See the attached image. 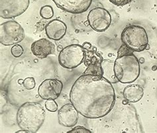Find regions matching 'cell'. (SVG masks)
Returning <instances> with one entry per match:
<instances>
[{
    "mask_svg": "<svg viewBox=\"0 0 157 133\" xmlns=\"http://www.w3.org/2000/svg\"><path fill=\"white\" fill-rule=\"evenodd\" d=\"M67 24L58 19L52 20L45 27V32L48 38L56 41L63 38L67 33Z\"/></svg>",
    "mask_w": 157,
    "mask_h": 133,
    "instance_id": "obj_14",
    "label": "cell"
},
{
    "mask_svg": "<svg viewBox=\"0 0 157 133\" xmlns=\"http://www.w3.org/2000/svg\"><path fill=\"white\" fill-rule=\"evenodd\" d=\"M60 125L65 127H74L78 120V111L72 103H67L62 107L58 113Z\"/></svg>",
    "mask_w": 157,
    "mask_h": 133,
    "instance_id": "obj_12",
    "label": "cell"
},
{
    "mask_svg": "<svg viewBox=\"0 0 157 133\" xmlns=\"http://www.w3.org/2000/svg\"><path fill=\"white\" fill-rule=\"evenodd\" d=\"M30 0H0V16L3 19H13L27 11Z\"/></svg>",
    "mask_w": 157,
    "mask_h": 133,
    "instance_id": "obj_9",
    "label": "cell"
},
{
    "mask_svg": "<svg viewBox=\"0 0 157 133\" xmlns=\"http://www.w3.org/2000/svg\"><path fill=\"white\" fill-rule=\"evenodd\" d=\"M90 27L98 32L107 31L111 25V16L109 12L102 7H96L90 11L88 15Z\"/></svg>",
    "mask_w": 157,
    "mask_h": 133,
    "instance_id": "obj_8",
    "label": "cell"
},
{
    "mask_svg": "<svg viewBox=\"0 0 157 133\" xmlns=\"http://www.w3.org/2000/svg\"><path fill=\"white\" fill-rule=\"evenodd\" d=\"M123 97L131 103L137 102L141 99L144 95L143 87L139 84H129L124 88Z\"/></svg>",
    "mask_w": 157,
    "mask_h": 133,
    "instance_id": "obj_15",
    "label": "cell"
},
{
    "mask_svg": "<svg viewBox=\"0 0 157 133\" xmlns=\"http://www.w3.org/2000/svg\"><path fill=\"white\" fill-rule=\"evenodd\" d=\"M40 15L44 19H50L54 15V10L51 5H44L40 8Z\"/></svg>",
    "mask_w": 157,
    "mask_h": 133,
    "instance_id": "obj_17",
    "label": "cell"
},
{
    "mask_svg": "<svg viewBox=\"0 0 157 133\" xmlns=\"http://www.w3.org/2000/svg\"><path fill=\"white\" fill-rule=\"evenodd\" d=\"M114 72L118 81L123 84H131L140 75V68L137 57L124 44L117 52V57L114 61Z\"/></svg>",
    "mask_w": 157,
    "mask_h": 133,
    "instance_id": "obj_2",
    "label": "cell"
},
{
    "mask_svg": "<svg viewBox=\"0 0 157 133\" xmlns=\"http://www.w3.org/2000/svg\"><path fill=\"white\" fill-rule=\"evenodd\" d=\"M45 107H46V109L49 111L55 112L58 110V104L55 100H53V99H51V100H47L46 102H45Z\"/></svg>",
    "mask_w": 157,
    "mask_h": 133,
    "instance_id": "obj_20",
    "label": "cell"
},
{
    "mask_svg": "<svg viewBox=\"0 0 157 133\" xmlns=\"http://www.w3.org/2000/svg\"><path fill=\"white\" fill-rule=\"evenodd\" d=\"M85 51L82 45L72 44L64 48L59 56L60 65L65 69H75L84 61Z\"/></svg>",
    "mask_w": 157,
    "mask_h": 133,
    "instance_id": "obj_5",
    "label": "cell"
},
{
    "mask_svg": "<svg viewBox=\"0 0 157 133\" xmlns=\"http://www.w3.org/2000/svg\"><path fill=\"white\" fill-rule=\"evenodd\" d=\"M36 86L35 80L33 77H28L24 80L23 86L27 90H33Z\"/></svg>",
    "mask_w": 157,
    "mask_h": 133,
    "instance_id": "obj_19",
    "label": "cell"
},
{
    "mask_svg": "<svg viewBox=\"0 0 157 133\" xmlns=\"http://www.w3.org/2000/svg\"><path fill=\"white\" fill-rule=\"evenodd\" d=\"M82 46L85 51L84 63L86 66V69L83 74L103 76L101 63L104 59L101 54L98 52L96 47L88 41L84 42Z\"/></svg>",
    "mask_w": 157,
    "mask_h": 133,
    "instance_id": "obj_7",
    "label": "cell"
},
{
    "mask_svg": "<svg viewBox=\"0 0 157 133\" xmlns=\"http://www.w3.org/2000/svg\"><path fill=\"white\" fill-rule=\"evenodd\" d=\"M17 133H21V132H25V133H28V132H30L29 131L27 130H24V129H21V131H19L17 132H16Z\"/></svg>",
    "mask_w": 157,
    "mask_h": 133,
    "instance_id": "obj_23",
    "label": "cell"
},
{
    "mask_svg": "<svg viewBox=\"0 0 157 133\" xmlns=\"http://www.w3.org/2000/svg\"><path fill=\"white\" fill-rule=\"evenodd\" d=\"M121 39L123 44L133 52H140L147 49L148 35L143 27L130 25L123 29Z\"/></svg>",
    "mask_w": 157,
    "mask_h": 133,
    "instance_id": "obj_4",
    "label": "cell"
},
{
    "mask_svg": "<svg viewBox=\"0 0 157 133\" xmlns=\"http://www.w3.org/2000/svg\"><path fill=\"white\" fill-rule=\"evenodd\" d=\"M31 51L33 55L39 59H45L55 52V47L50 40L41 38L34 41L31 45Z\"/></svg>",
    "mask_w": 157,
    "mask_h": 133,
    "instance_id": "obj_13",
    "label": "cell"
},
{
    "mask_svg": "<svg viewBox=\"0 0 157 133\" xmlns=\"http://www.w3.org/2000/svg\"><path fill=\"white\" fill-rule=\"evenodd\" d=\"M45 117V111L40 104L36 102H26L19 107L16 119L21 129L36 133L42 127Z\"/></svg>",
    "mask_w": 157,
    "mask_h": 133,
    "instance_id": "obj_3",
    "label": "cell"
},
{
    "mask_svg": "<svg viewBox=\"0 0 157 133\" xmlns=\"http://www.w3.org/2000/svg\"><path fill=\"white\" fill-rule=\"evenodd\" d=\"M25 37L23 28L15 20H10L0 25V42L3 45L17 44L22 41Z\"/></svg>",
    "mask_w": 157,
    "mask_h": 133,
    "instance_id": "obj_6",
    "label": "cell"
},
{
    "mask_svg": "<svg viewBox=\"0 0 157 133\" xmlns=\"http://www.w3.org/2000/svg\"><path fill=\"white\" fill-rule=\"evenodd\" d=\"M24 49L21 45L19 44H15L11 49V53L14 57L18 58L23 55Z\"/></svg>",
    "mask_w": 157,
    "mask_h": 133,
    "instance_id": "obj_18",
    "label": "cell"
},
{
    "mask_svg": "<svg viewBox=\"0 0 157 133\" xmlns=\"http://www.w3.org/2000/svg\"><path fill=\"white\" fill-rule=\"evenodd\" d=\"M91 132H91L90 130L82 126H78V127H74L72 130H70V131L68 132V133H91Z\"/></svg>",
    "mask_w": 157,
    "mask_h": 133,
    "instance_id": "obj_21",
    "label": "cell"
},
{
    "mask_svg": "<svg viewBox=\"0 0 157 133\" xmlns=\"http://www.w3.org/2000/svg\"><path fill=\"white\" fill-rule=\"evenodd\" d=\"M63 88V84L55 78H49L44 81L39 86V96L44 100H51L60 96Z\"/></svg>",
    "mask_w": 157,
    "mask_h": 133,
    "instance_id": "obj_10",
    "label": "cell"
},
{
    "mask_svg": "<svg viewBox=\"0 0 157 133\" xmlns=\"http://www.w3.org/2000/svg\"><path fill=\"white\" fill-rule=\"evenodd\" d=\"M56 6L65 12L80 14L88 11L92 0H52Z\"/></svg>",
    "mask_w": 157,
    "mask_h": 133,
    "instance_id": "obj_11",
    "label": "cell"
},
{
    "mask_svg": "<svg viewBox=\"0 0 157 133\" xmlns=\"http://www.w3.org/2000/svg\"><path fill=\"white\" fill-rule=\"evenodd\" d=\"M23 82H24V80H22V79L18 81V82L19 84H23Z\"/></svg>",
    "mask_w": 157,
    "mask_h": 133,
    "instance_id": "obj_24",
    "label": "cell"
},
{
    "mask_svg": "<svg viewBox=\"0 0 157 133\" xmlns=\"http://www.w3.org/2000/svg\"><path fill=\"white\" fill-rule=\"evenodd\" d=\"M109 1L118 7H123L130 3L132 2V0H109Z\"/></svg>",
    "mask_w": 157,
    "mask_h": 133,
    "instance_id": "obj_22",
    "label": "cell"
},
{
    "mask_svg": "<svg viewBox=\"0 0 157 133\" xmlns=\"http://www.w3.org/2000/svg\"><path fill=\"white\" fill-rule=\"evenodd\" d=\"M101 68L103 70V77L105 78L107 81H109L112 84L119 82L114 72V61L107 59L103 60Z\"/></svg>",
    "mask_w": 157,
    "mask_h": 133,
    "instance_id": "obj_16",
    "label": "cell"
},
{
    "mask_svg": "<svg viewBox=\"0 0 157 133\" xmlns=\"http://www.w3.org/2000/svg\"><path fill=\"white\" fill-rule=\"evenodd\" d=\"M70 100L82 116L98 119L112 110L115 92L112 83L103 76L83 74L72 85Z\"/></svg>",
    "mask_w": 157,
    "mask_h": 133,
    "instance_id": "obj_1",
    "label": "cell"
}]
</instances>
